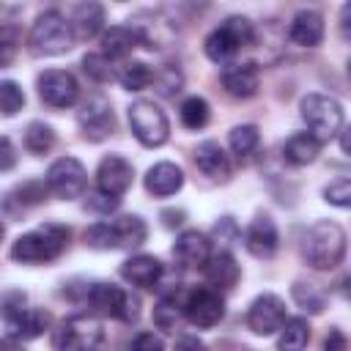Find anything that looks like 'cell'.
Masks as SVG:
<instances>
[{"mask_svg":"<svg viewBox=\"0 0 351 351\" xmlns=\"http://www.w3.org/2000/svg\"><path fill=\"white\" fill-rule=\"evenodd\" d=\"M285 324V302L277 293H261L258 299H252L250 310H247V326L261 335L269 337L274 332H280Z\"/></svg>","mask_w":351,"mask_h":351,"instance_id":"obj_12","label":"cell"},{"mask_svg":"<svg viewBox=\"0 0 351 351\" xmlns=\"http://www.w3.org/2000/svg\"><path fill=\"white\" fill-rule=\"evenodd\" d=\"M22 104H25L22 88H19L14 80H3V82H0V110H3V115H5V118L16 115V112L22 110Z\"/></svg>","mask_w":351,"mask_h":351,"instance_id":"obj_37","label":"cell"},{"mask_svg":"<svg viewBox=\"0 0 351 351\" xmlns=\"http://www.w3.org/2000/svg\"><path fill=\"white\" fill-rule=\"evenodd\" d=\"M129 27L134 30L137 44H143V47H148V49L162 47V44L173 36V27H170L165 19L151 16V14H140L134 22H129Z\"/></svg>","mask_w":351,"mask_h":351,"instance_id":"obj_25","label":"cell"},{"mask_svg":"<svg viewBox=\"0 0 351 351\" xmlns=\"http://www.w3.org/2000/svg\"><path fill=\"white\" fill-rule=\"evenodd\" d=\"M214 239L217 241H236L239 239V228L230 217H222L217 225H214Z\"/></svg>","mask_w":351,"mask_h":351,"instance_id":"obj_43","label":"cell"},{"mask_svg":"<svg viewBox=\"0 0 351 351\" xmlns=\"http://www.w3.org/2000/svg\"><path fill=\"white\" fill-rule=\"evenodd\" d=\"M134 47H137V36H134V30L129 25H115V27L104 30V36H101V52L110 60L126 58Z\"/></svg>","mask_w":351,"mask_h":351,"instance_id":"obj_27","label":"cell"},{"mask_svg":"<svg viewBox=\"0 0 351 351\" xmlns=\"http://www.w3.org/2000/svg\"><path fill=\"white\" fill-rule=\"evenodd\" d=\"M291 296H293V302H296L302 310H307V313H313V315L324 313V307H326V293H324L318 285H313V282H302V280L293 282Z\"/></svg>","mask_w":351,"mask_h":351,"instance_id":"obj_29","label":"cell"},{"mask_svg":"<svg viewBox=\"0 0 351 351\" xmlns=\"http://www.w3.org/2000/svg\"><path fill=\"white\" fill-rule=\"evenodd\" d=\"M154 82L159 85L156 90H159L162 96H176V93L181 90V74H178L176 69H165L159 77H154Z\"/></svg>","mask_w":351,"mask_h":351,"instance_id":"obj_42","label":"cell"},{"mask_svg":"<svg viewBox=\"0 0 351 351\" xmlns=\"http://www.w3.org/2000/svg\"><path fill=\"white\" fill-rule=\"evenodd\" d=\"M82 71H85L90 80H96V82L112 80V66H110V58H107L104 52H90V55H85V58H82Z\"/></svg>","mask_w":351,"mask_h":351,"instance_id":"obj_38","label":"cell"},{"mask_svg":"<svg viewBox=\"0 0 351 351\" xmlns=\"http://www.w3.org/2000/svg\"><path fill=\"white\" fill-rule=\"evenodd\" d=\"M228 143H230V151L241 159V156H250V154L258 148L261 132H258V126H252V123H241V126H233V129H230Z\"/></svg>","mask_w":351,"mask_h":351,"instance_id":"obj_32","label":"cell"},{"mask_svg":"<svg viewBox=\"0 0 351 351\" xmlns=\"http://www.w3.org/2000/svg\"><path fill=\"white\" fill-rule=\"evenodd\" d=\"M52 145H55V132H52V126L41 123V121H33V123L25 129V148H27L33 156L47 154Z\"/></svg>","mask_w":351,"mask_h":351,"instance_id":"obj_34","label":"cell"},{"mask_svg":"<svg viewBox=\"0 0 351 351\" xmlns=\"http://www.w3.org/2000/svg\"><path fill=\"white\" fill-rule=\"evenodd\" d=\"M85 299L96 313L118 318L123 324H134L140 318V299L112 282H93L85 293Z\"/></svg>","mask_w":351,"mask_h":351,"instance_id":"obj_6","label":"cell"},{"mask_svg":"<svg viewBox=\"0 0 351 351\" xmlns=\"http://www.w3.org/2000/svg\"><path fill=\"white\" fill-rule=\"evenodd\" d=\"M324 346H326L329 351H332V348H346V337H343V335H340V332L335 329V332H329V335H326Z\"/></svg>","mask_w":351,"mask_h":351,"instance_id":"obj_48","label":"cell"},{"mask_svg":"<svg viewBox=\"0 0 351 351\" xmlns=\"http://www.w3.org/2000/svg\"><path fill=\"white\" fill-rule=\"evenodd\" d=\"M307 340H310V324L302 315L285 318V324L280 329V337H277V346L280 348H304Z\"/></svg>","mask_w":351,"mask_h":351,"instance_id":"obj_30","label":"cell"},{"mask_svg":"<svg viewBox=\"0 0 351 351\" xmlns=\"http://www.w3.org/2000/svg\"><path fill=\"white\" fill-rule=\"evenodd\" d=\"M112 225H115L121 247H140L145 241V236H148V228H145L143 217H137V214H126V217L115 219Z\"/></svg>","mask_w":351,"mask_h":351,"instance_id":"obj_28","label":"cell"},{"mask_svg":"<svg viewBox=\"0 0 351 351\" xmlns=\"http://www.w3.org/2000/svg\"><path fill=\"white\" fill-rule=\"evenodd\" d=\"M324 200L337 208H351V178H337L324 189Z\"/></svg>","mask_w":351,"mask_h":351,"instance_id":"obj_39","label":"cell"},{"mask_svg":"<svg viewBox=\"0 0 351 351\" xmlns=\"http://www.w3.org/2000/svg\"><path fill=\"white\" fill-rule=\"evenodd\" d=\"M318 154H321V140L313 132H299V134L288 137V143L282 148L285 162L293 165V167H304V165L315 162Z\"/></svg>","mask_w":351,"mask_h":351,"instance_id":"obj_24","label":"cell"},{"mask_svg":"<svg viewBox=\"0 0 351 351\" xmlns=\"http://www.w3.org/2000/svg\"><path fill=\"white\" fill-rule=\"evenodd\" d=\"M302 255L318 271L335 269L346 255V233H343V228L337 222H332V219H318L315 225H310V230L302 239Z\"/></svg>","mask_w":351,"mask_h":351,"instance_id":"obj_1","label":"cell"},{"mask_svg":"<svg viewBox=\"0 0 351 351\" xmlns=\"http://www.w3.org/2000/svg\"><path fill=\"white\" fill-rule=\"evenodd\" d=\"M85 244L93 247V250H118V233H115V225L110 222H96L85 230Z\"/></svg>","mask_w":351,"mask_h":351,"instance_id":"obj_36","label":"cell"},{"mask_svg":"<svg viewBox=\"0 0 351 351\" xmlns=\"http://www.w3.org/2000/svg\"><path fill=\"white\" fill-rule=\"evenodd\" d=\"M162 219H165V228H178V225L184 222V211L167 208V211H162Z\"/></svg>","mask_w":351,"mask_h":351,"instance_id":"obj_46","label":"cell"},{"mask_svg":"<svg viewBox=\"0 0 351 351\" xmlns=\"http://www.w3.org/2000/svg\"><path fill=\"white\" fill-rule=\"evenodd\" d=\"M69 228L66 225H55L47 222L30 233H22L14 244H11V258L16 263H49L55 261L66 244H69Z\"/></svg>","mask_w":351,"mask_h":351,"instance_id":"obj_2","label":"cell"},{"mask_svg":"<svg viewBox=\"0 0 351 351\" xmlns=\"http://www.w3.org/2000/svg\"><path fill=\"white\" fill-rule=\"evenodd\" d=\"M288 38L299 47H318L324 38V19L318 11H299L288 25Z\"/></svg>","mask_w":351,"mask_h":351,"instance_id":"obj_21","label":"cell"},{"mask_svg":"<svg viewBox=\"0 0 351 351\" xmlns=\"http://www.w3.org/2000/svg\"><path fill=\"white\" fill-rule=\"evenodd\" d=\"M101 340H104V329L93 315H71L52 335V346L66 348V351L96 348Z\"/></svg>","mask_w":351,"mask_h":351,"instance_id":"obj_8","label":"cell"},{"mask_svg":"<svg viewBox=\"0 0 351 351\" xmlns=\"http://www.w3.org/2000/svg\"><path fill=\"white\" fill-rule=\"evenodd\" d=\"M74 33L80 38H93L101 33L104 27V5L99 0H82L77 8H74Z\"/></svg>","mask_w":351,"mask_h":351,"instance_id":"obj_26","label":"cell"},{"mask_svg":"<svg viewBox=\"0 0 351 351\" xmlns=\"http://www.w3.org/2000/svg\"><path fill=\"white\" fill-rule=\"evenodd\" d=\"M132 178H134V170L132 165L118 156V154H110L99 162V170H96V186L101 192H110V195H123L129 186H132Z\"/></svg>","mask_w":351,"mask_h":351,"instance_id":"obj_14","label":"cell"},{"mask_svg":"<svg viewBox=\"0 0 351 351\" xmlns=\"http://www.w3.org/2000/svg\"><path fill=\"white\" fill-rule=\"evenodd\" d=\"M225 315V302L219 296V291L211 288H195L186 293L184 299V318L197 326V329H211L222 321Z\"/></svg>","mask_w":351,"mask_h":351,"instance_id":"obj_10","label":"cell"},{"mask_svg":"<svg viewBox=\"0 0 351 351\" xmlns=\"http://www.w3.org/2000/svg\"><path fill=\"white\" fill-rule=\"evenodd\" d=\"M178 346H200V340H181Z\"/></svg>","mask_w":351,"mask_h":351,"instance_id":"obj_50","label":"cell"},{"mask_svg":"<svg viewBox=\"0 0 351 351\" xmlns=\"http://www.w3.org/2000/svg\"><path fill=\"white\" fill-rule=\"evenodd\" d=\"M38 96L47 107L63 110L77 101L80 85H77L74 74H69L63 69H47L44 74H38Z\"/></svg>","mask_w":351,"mask_h":351,"instance_id":"obj_11","label":"cell"},{"mask_svg":"<svg viewBox=\"0 0 351 351\" xmlns=\"http://www.w3.org/2000/svg\"><path fill=\"white\" fill-rule=\"evenodd\" d=\"M118 203H121L118 195H110V192L96 189L93 195H88V203H85V206H88L90 211H96V214H110V211L118 208Z\"/></svg>","mask_w":351,"mask_h":351,"instance_id":"obj_41","label":"cell"},{"mask_svg":"<svg viewBox=\"0 0 351 351\" xmlns=\"http://www.w3.org/2000/svg\"><path fill=\"white\" fill-rule=\"evenodd\" d=\"M203 274L214 288H233L239 280V263L228 250H219L208 255V261L203 263Z\"/></svg>","mask_w":351,"mask_h":351,"instance_id":"obj_23","label":"cell"},{"mask_svg":"<svg viewBox=\"0 0 351 351\" xmlns=\"http://www.w3.org/2000/svg\"><path fill=\"white\" fill-rule=\"evenodd\" d=\"M5 321V335L14 337V340H33L38 337L47 324H49V315L41 313V310H19V313H11V315H3Z\"/></svg>","mask_w":351,"mask_h":351,"instance_id":"obj_20","label":"cell"},{"mask_svg":"<svg viewBox=\"0 0 351 351\" xmlns=\"http://www.w3.org/2000/svg\"><path fill=\"white\" fill-rule=\"evenodd\" d=\"M118 82L126 88V90H143L154 82V71L143 63V60H129L118 69Z\"/></svg>","mask_w":351,"mask_h":351,"instance_id":"obj_31","label":"cell"},{"mask_svg":"<svg viewBox=\"0 0 351 351\" xmlns=\"http://www.w3.org/2000/svg\"><path fill=\"white\" fill-rule=\"evenodd\" d=\"M255 41V27L244 16H228L217 30H211L203 41V49L208 60L214 63H228L241 47H250Z\"/></svg>","mask_w":351,"mask_h":351,"instance_id":"obj_3","label":"cell"},{"mask_svg":"<svg viewBox=\"0 0 351 351\" xmlns=\"http://www.w3.org/2000/svg\"><path fill=\"white\" fill-rule=\"evenodd\" d=\"M85 184H88V176H85V167L80 159L74 156H60L49 165L47 170V186L55 197L60 200H74L85 192Z\"/></svg>","mask_w":351,"mask_h":351,"instance_id":"obj_9","label":"cell"},{"mask_svg":"<svg viewBox=\"0 0 351 351\" xmlns=\"http://www.w3.org/2000/svg\"><path fill=\"white\" fill-rule=\"evenodd\" d=\"M340 27H343V33L351 38V0L340 8Z\"/></svg>","mask_w":351,"mask_h":351,"instance_id":"obj_47","label":"cell"},{"mask_svg":"<svg viewBox=\"0 0 351 351\" xmlns=\"http://www.w3.org/2000/svg\"><path fill=\"white\" fill-rule=\"evenodd\" d=\"M178 115H181V123H184L186 129H203V126L208 123L211 110H208V101H206V99H200V96H189V99L181 101Z\"/></svg>","mask_w":351,"mask_h":351,"instance_id":"obj_33","label":"cell"},{"mask_svg":"<svg viewBox=\"0 0 351 351\" xmlns=\"http://www.w3.org/2000/svg\"><path fill=\"white\" fill-rule=\"evenodd\" d=\"M184 186V170L173 162H156L145 173V189L154 197H170Z\"/></svg>","mask_w":351,"mask_h":351,"instance_id":"obj_19","label":"cell"},{"mask_svg":"<svg viewBox=\"0 0 351 351\" xmlns=\"http://www.w3.org/2000/svg\"><path fill=\"white\" fill-rule=\"evenodd\" d=\"M222 88L233 99H252L258 93V69H255V63H230L222 71Z\"/></svg>","mask_w":351,"mask_h":351,"instance_id":"obj_18","label":"cell"},{"mask_svg":"<svg viewBox=\"0 0 351 351\" xmlns=\"http://www.w3.org/2000/svg\"><path fill=\"white\" fill-rule=\"evenodd\" d=\"M277 244H280V236H277V228L269 217H255L244 233V247L252 258H261V261H269L274 252H277Z\"/></svg>","mask_w":351,"mask_h":351,"instance_id":"obj_15","label":"cell"},{"mask_svg":"<svg viewBox=\"0 0 351 351\" xmlns=\"http://www.w3.org/2000/svg\"><path fill=\"white\" fill-rule=\"evenodd\" d=\"M77 121H80V126H82V134H85L88 140H93V143L104 140V137L112 132V126H115L112 107H110V101H107L104 96H90V99L80 107Z\"/></svg>","mask_w":351,"mask_h":351,"instance_id":"obj_13","label":"cell"},{"mask_svg":"<svg viewBox=\"0 0 351 351\" xmlns=\"http://www.w3.org/2000/svg\"><path fill=\"white\" fill-rule=\"evenodd\" d=\"M74 25L58 11H44L30 27V49L36 55H60L74 47Z\"/></svg>","mask_w":351,"mask_h":351,"instance_id":"obj_4","label":"cell"},{"mask_svg":"<svg viewBox=\"0 0 351 351\" xmlns=\"http://www.w3.org/2000/svg\"><path fill=\"white\" fill-rule=\"evenodd\" d=\"M162 274H165V269H162V263L154 255H132L121 266V277L126 282H132L137 288H148V291L159 288Z\"/></svg>","mask_w":351,"mask_h":351,"instance_id":"obj_16","label":"cell"},{"mask_svg":"<svg viewBox=\"0 0 351 351\" xmlns=\"http://www.w3.org/2000/svg\"><path fill=\"white\" fill-rule=\"evenodd\" d=\"M181 313H184V304L178 307L176 293H165V296L159 299V304L154 307V324H156L159 329L173 332L176 324H178V318H181Z\"/></svg>","mask_w":351,"mask_h":351,"instance_id":"obj_35","label":"cell"},{"mask_svg":"<svg viewBox=\"0 0 351 351\" xmlns=\"http://www.w3.org/2000/svg\"><path fill=\"white\" fill-rule=\"evenodd\" d=\"M47 189H49V186L41 184V181H25L22 186H16V192H11V197L19 200V206H36V203L44 200Z\"/></svg>","mask_w":351,"mask_h":351,"instance_id":"obj_40","label":"cell"},{"mask_svg":"<svg viewBox=\"0 0 351 351\" xmlns=\"http://www.w3.org/2000/svg\"><path fill=\"white\" fill-rule=\"evenodd\" d=\"M0 148H3V154H0V156H3V159H0V170L8 173V170L14 167V145H11L8 137H3V140H0Z\"/></svg>","mask_w":351,"mask_h":351,"instance_id":"obj_45","label":"cell"},{"mask_svg":"<svg viewBox=\"0 0 351 351\" xmlns=\"http://www.w3.org/2000/svg\"><path fill=\"white\" fill-rule=\"evenodd\" d=\"M348 71H351V60H348Z\"/></svg>","mask_w":351,"mask_h":351,"instance_id":"obj_51","label":"cell"},{"mask_svg":"<svg viewBox=\"0 0 351 351\" xmlns=\"http://www.w3.org/2000/svg\"><path fill=\"white\" fill-rule=\"evenodd\" d=\"M173 255H176V261L181 266H203L208 261V255H211V244H208V239L203 233L184 230L173 244Z\"/></svg>","mask_w":351,"mask_h":351,"instance_id":"obj_22","label":"cell"},{"mask_svg":"<svg viewBox=\"0 0 351 351\" xmlns=\"http://www.w3.org/2000/svg\"><path fill=\"white\" fill-rule=\"evenodd\" d=\"M129 126H132V134L145 148H156V145L167 143V137H170V123H167L165 110H159V104H154L148 99H140L129 107Z\"/></svg>","mask_w":351,"mask_h":351,"instance_id":"obj_7","label":"cell"},{"mask_svg":"<svg viewBox=\"0 0 351 351\" xmlns=\"http://www.w3.org/2000/svg\"><path fill=\"white\" fill-rule=\"evenodd\" d=\"M132 348H148V351H162L165 348V340L154 332H140L134 340H132Z\"/></svg>","mask_w":351,"mask_h":351,"instance_id":"obj_44","label":"cell"},{"mask_svg":"<svg viewBox=\"0 0 351 351\" xmlns=\"http://www.w3.org/2000/svg\"><path fill=\"white\" fill-rule=\"evenodd\" d=\"M195 165L211 181H228L230 178V159L222 151V145L214 140H206L195 148Z\"/></svg>","mask_w":351,"mask_h":351,"instance_id":"obj_17","label":"cell"},{"mask_svg":"<svg viewBox=\"0 0 351 351\" xmlns=\"http://www.w3.org/2000/svg\"><path fill=\"white\" fill-rule=\"evenodd\" d=\"M302 121L307 123V129L324 143L332 140L335 134H340L343 129V107L337 99L326 96V93H307L302 99Z\"/></svg>","mask_w":351,"mask_h":351,"instance_id":"obj_5","label":"cell"},{"mask_svg":"<svg viewBox=\"0 0 351 351\" xmlns=\"http://www.w3.org/2000/svg\"><path fill=\"white\" fill-rule=\"evenodd\" d=\"M340 148H343L346 156H351V126L340 129Z\"/></svg>","mask_w":351,"mask_h":351,"instance_id":"obj_49","label":"cell"}]
</instances>
